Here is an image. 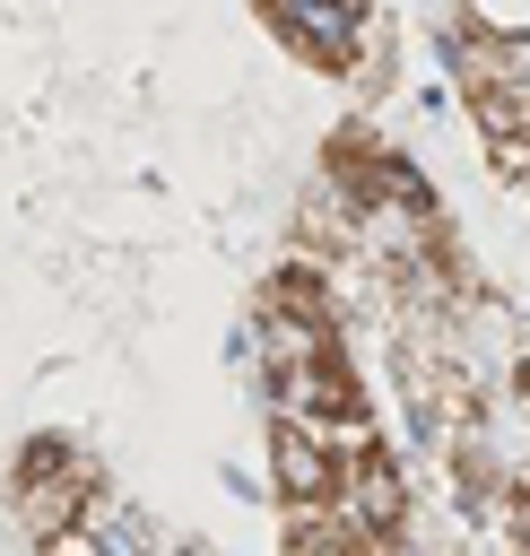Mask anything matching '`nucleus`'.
I'll use <instances>...</instances> for the list:
<instances>
[{"label": "nucleus", "mask_w": 530, "mask_h": 556, "mask_svg": "<svg viewBox=\"0 0 530 556\" xmlns=\"http://www.w3.org/2000/svg\"><path fill=\"white\" fill-rule=\"evenodd\" d=\"M43 556H104V539L78 521V530H52V539H43Z\"/></svg>", "instance_id": "nucleus-6"}, {"label": "nucleus", "mask_w": 530, "mask_h": 556, "mask_svg": "<svg viewBox=\"0 0 530 556\" xmlns=\"http://www.w3.org/2000/svg\"><path fill=\"white\" fill-rule=\"evenodd\" d=\"M339 513H348L356 530H374V539H408L417 495H408V469L391 460V443H374V452L339 460Z\"/></svg>", "instance_id": "nucleus-3"}, {"label": "nucleus", "mask_w": 530, "mask_h": 556, "mask_svg": "<svg viewBox=\"0 0 530 556\" xmlns=\"http://www.w3.org/2000/svg\"><path fill=\"white\" fill-rule=\"evenodd\" d=\"M104 513V469L70 443V434H26L9 460V521L43 547L52 530H78Z\"/></svg>", "instance_id": "nucleus-1"}, {"label": "nucleus", "mask_w": 530, "mask_h": 556, "mask_svg": "<svg viewBox=\"0 0 530 556\" xmlns=\"http://www.w3.org/2000/svg\"><path fill=\"white\" fill-rule=\"evenodd\" d=\"M460 35H487V43H513L530 52V0H452Z\"/></svg>", "instance_id": "nucleus-5"}, {"label": "nucleus", "mask_w": 530, "mask_h": 556, "mask_svg": "<svg viewBox=\"0 0 530 556\" xmlns=\"http://www.w3.org/2000/svg\"><path fill=\"white\" fill-rule=\"evenodd\" d=\"M252 9H261V26H269L304 70H339V78H348L356 35H365V17H374V0H252Z\"/></svg>", "instance_id": "nucleus-2"}, {"label": "nucleus", "mask_w": 530, "mask_h": 556, "mask_svg": "<svg viewBox=\"0 0 530 556\" xmlns=\"http://www.w3.org/2000/svg\"><path fill=\"white\" fill-rule=\"evenodd\" d=\"M269 486H278L287 513H304V504H339V460H330L304 426L269 417Z\"/></svg>", "instance_id": "nucleus-4"}, {"label": "nucleus", "mask_w": 530, "mask_h": 556, "mask_svg": "<svg viewBox=\"0 0 530 556\" xmlns=\"http://www.w3.org/2000/svg\"><path fill=\"white\" fill-rule=\"evenodd\" d=\"M521 208H530V191H521Z\"/></svg>", "instance_id": "nucleus-7"}]
</instances>
